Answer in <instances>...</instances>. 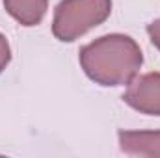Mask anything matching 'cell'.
I'll use <instances>...</instances> for the list:
<instances>
[{
	"mask_svg": "<svg viewBox=\"0 0 160 158\" xmlns=\"http://www.w3.org/2000/svg\"><path fill=\"white\" fill-rule=\"evenodd\" d=\"M80 65L86 77L104 87L125 86L143 63L142 48L130 36L108 34L80 48Z\"/></svg>",
	"mask_w": 160,
	"mask_h": 158,
	"instance_id": "6da1fadb",
	"label": "cell"
},
{
	"mask_svg": "<svg viewBox=\"0 0 160 158\" xmlns=\"http://www.w3.org/2000/svg\"><path fill=\"white\" fill-rule=\"evenodd\" d=\"M112 13V0H62L54 9L52 34L58 41L71 43L102 24Z\"/></svg>",
	"mask_w": 160,
	"mask_h": 158,
	"instance_id": "7a4b0ae2",
	"label": "cell"
},
{
	"mask_svg": "<svg viewBox=\"0 0 160 158\" xmlns=\"http://www.w3.org/2000/svg\"><path fill=\"white\" fill-rule=\"evenodd\" d=\"M123 101L140 114L160 117V73L136 75L128 82Z\"/></svg>",
	"mask_w": 160,
	"mask_h": 158,
	"instance_id": "3957f363",
	"label": "cell"
},
{
	"mask_svg": "<svg viewBox=\"0 0 160 158\" xmlns=\"http://www.w3.org/2000/svg\"><path fill=\"white\" fill-rule=\"evenodd\" d=\"M118 138L128 156H160V130H121Z\"/></svg>",
	"mask_w": 160,
	"mask_h": 158,
	"instance_id": "277c9868",
	"label": "cell"
},
{
	"mask_svg": "<svg viewBox=\"0 0 160 158\" xmlns=\"http://www.w3.org/2000/svg\"><path fill=\"white\" fill-rule=\"evenodd\" d=\"M4 7L19 24L38 26L48 9V0H4Z\"/></svg>",
	"mask_w": 160,
	"mask_h": 158,
	"instance_id": "5b68a950",
	"label": "cell"
},
{
	"mask_svg": "<svg viewBox=\"0 0 160 158\" xmlns=\"http://www.w3.org/2000/svg\"><path fill=\"white\" fill-rule=\"evenodd\" d=\"M9 60H11V48H9V43H8V39H6L4 34H0V73L8 67Z\"/></svg>",
	"mask_w": 160,
	"mask_h": 158,
	"instance_id": "8992f818",
	"label": "cell"
},
{
	"mask_svg": "<svg viewBox=\"0 0 160 158\" xmlns=\"http://www.w3.org/2000/svg\"><path fill=\"white\" fill-rule=\"evenodd\" d=\"M147 34L151 37V43L160 50V19H157V21H153V22L147 24Z\"/></svg>",
	"mask_w": 160,
	"mask_h": 158,
	"instance_id": "52a82bcc",
	"label": "cell"
}]
</instances>
